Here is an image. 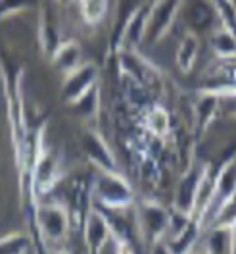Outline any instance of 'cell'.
I'll return each instance as SVG.
<instances>
[{"label": "cell", "mask_w": 236, "mask_h": 254, "mask_svg": "<svg viewBox=\"0 0 236 254\" xmlns=\"http://www.w3.org/2000/svg\"><path fill=\"white\" fill-rule=\"evenodd\" d=\"M33 222L43 245L52 251L62 249L73 227L67 206L54 200H37L33 208Z\"/></svg>", "instance_id": "6da1fadb"}, {"label": "cell", "mask_w": 236, "mask_h": 254, "mask_svg": "<svg viewBox=\"0 0 236 254\" xmlns=\"http://www.w3.org/2000/svg\"><path fill=\"white\" fill-rule=\"evenodd\" d=\"M93 196L102 210L117 212L137 204V192L121 172H98L93 177Z\"/></svg>", "instance_id": "7a4b0ae2"}, {"label": "cell", "mask_w": 236, "mask_h": 254, "mask_svg": "<svg viewBox=\"0 0 236 254\" xmlns=\"http://www.w3.org/2000/svg\"><path fill=\"white\" fill-rule=\"evenodd\" d=\"M135 216H137V227L139 237L150 247L152 243L167 237L169 225H171V208L159 204L157 200H142L135 204Z\"/></svg>", "instance_id": "3957f363"}, {"label": "cell", "mask_w": 236, "mask_h": 254, "mask_svg": "<svg viewBox=\"0 0 236 254\" xmlns=\"http://www.w3.org/2000/svg\"><path fill=\"white\" fill-rule=\"evenodd\" d=\"M81 235L87 247V253L102 254L106 251V247L113 241V225H111L110 216L104 210L93 206V210L87 214L83 222Z\"/></svg>", "instance_id": "277c9868"}, {"label": "cell", "mask_w": 236, "mask_h": 254, "mask_svg": "<svg viewBox=\"0 0 236 254\" xmlns=\"http://www.w3.org/2000/svg\"><path fill=\"white\" fill-rule=\"evenodd\" d=\"M183 8V0H154L148 12V25H146V39L148 43H159L171 31L175 19Z\"/></svg>", "instance_id": "5b68a950"}, {"label": "cell", "mask_w": 236, "mask_h": 254, "mask_svg": "<svg viewBox=\"0 0 236 254\" xmlns=\"http://www.w3.org/2000/svg\"><path fill=\"white\" fill-rule=\"evenodd\" d=\"M204 172H205V164H196L194 162L187 172L181 174L179 183L175 187L171 208H175L177 212H183V214L194 218V210H196V202H198V192H200Z\"/></svg>", "instance_id": "8992f818"}, {"label": "cell", "mask_w": 236, "mask_h": 254, "mask_svg": "<svg viewBox=\"0 0 236 254\" xmlns=\"http://www.w3.org/2000/svg\"><path fill=\"white\" fill-rule=\"evenodd\" d=\"M81 148L96 172H119V162L113 150L98 131H85L81 137Z\"/></svg>", "instance_id": "52a82bcc"}, {"label": "cell", "mask_w": 236, "mask_h": 254, "mask_svg": "<svg viewBox=\"0 0 236 254\" xmlns=\"http://www.w3.org/2000/svg\"><path fill=\"white\" fill-rule=\"evenodd\" d=\"M62 98L67 104H75L79 98L91 93L98 83V67L93 62H83L73 71L63 75Z\"/></svg>", "instance_id": "ba28073f"}, {"label": "cell", "mask_w": 236, "mask_h": 254, "mask_svg": "<svg viewBox=\"0 0 236 254\" xmlns=\"http://www.w3.org/2000/svg\"><path fill=\"white\" fill-rule=\"evenodd\" d=\"M142 129L152 135L154 139L159 141H167L169 135L173 133V127H171V116L169 110L163 108L161 104H152L148 110L142 112Z\"/></svg>", "instance_id": "9c48e42d"}, {"label": "cell", "mask_w": 236, "mask_h": 254, "mask_svg": "<svg viewBox=\"0 0 236 254\" xmlns=\"http://www.w3.org/2000/svg\"><path fill=\"white\" fill-rule=\"evenodd\" d=\"M200 251L204 254H233V235L229 223H215L202 235Z\"/></svg>", "instance_id": "30bf717a"}, {"label": "cell", "mask_w": 236, "mask_h": 254, "mask_svg": "<svg viewBox=\"0 0 236 254\" xmlns=\"http://www.w3.org/2000/svg\"><path fill=\"white\" fill-rule=\"evenodd\" d=\"M198 54H200V37L196 35V31H187L175 50V64L179 67L181 73H190L196 65L198 60Z\"/></svg>", "instance_id": "8fae6325"}, {"label": "cell", "mask_w": 236, "mask_h": 254, "mask_svg": "<svg viewBox=\"0 0 236 254\" xmlns=\"http://www.w3.org/2000/svg\"><path fill=\"white\" fill-rule=\"evenodd\" d=\"M50 56H52L54 67L60 69L63 75H67L69 71H73L75 67H79L83 64V52H81L77 43H73V41L60 43Z\"/></svg>", "instance_id": "7c38bea8"}, {"label": "cell", "mask_w": 236, "mask_h": 254, "mask_svg": "<svg viewBox=\"0 0 236 254\" xmlns=\"http://www.w3.org/2000/svg\"><path fill=\"white\" fill-rule=\"evenodd\" d=\"M209 45L215 54V58H236V31L219 23V27H213Z\"/></svg>", "instance_id": "4fadbf2b"}, {"label": "cell", "mask_w": 236, "mask_h": 254, "mask_svg": "<svg viewBox=\"0 0 236 254\" xmlns=\"http://www.w3.org/2000/svg\"><path fill=\"white\" fill-rule=\"evenodd\" d=\"M33 249V241L25 233H6L0 237V254H29Z\"/></svg>", "instance_id": "5bb4252c"}, {"label": "cell", "mask_w": 236, "mask_h": 254, "mask_svg": "<svg viewBox=\"0 0 236 254\" xmlns=\"http://www.w3.org/2000/svg\"><path fill=\"white\" fill-rule=\"evenodd\" d=\"M79 8L83 19L91 25H96L106 17L108 0H79Z\"/></svg>", "instance_id": "9a60e30c"}, {"label": "cell", "mask_w": 236, "mask_h": 254, "mask_svg": "<svg viewBox=\"0 0 236 254\" xmlns=\"http://www.w3.org/2000/svg\"><path fill=\"white\" fill-rule=\"evenodd\" d=\"M71 106H75V110H77L79 116H85V118H93V116H96V112H98V108H100L98 87H94L91 93H87L83 98H79L77 102L71 104Z\"/></svg>", "instance_id": "2e32d148"}, {"label": "cell", "mask_w": 236, "mask_h": 254, "mask_svg": "<svg viewBox=\"0 0 236 254\" xmlns=\"http://www.w3.org/2000/svg\"><path fill=\"white\" fill-rule=\"evenodd\" d=\"M150 254H173V253H171L167 241L161 239V241H156V243L150 245Z\"/></svg>", "instance_id": "e0dca14e"}, {"label": "cell", "mask_w": 236, "mask_h": 254, "mask_svg": "<svg viewBox=\"0 0 236 254\" xmlns=\"http://www.w3.org/2000/svg\"><path fill=\"white\" fill-rule=\"evenodd\" d=\"M52 254H71L69 253V251H67V249H56V251H52Z\"/></svg>", "instance_id": "ac0fdd59"}, {"label": "cell", "mask_w": 236, "mask_h": 254, "mask_svg": "<svg viewBox=\"0 0 236 254\" xmlns=\"http://www.w3.org/2000/svg\"><path fill=\"white\" fill-rule=\"evenodd\" d=\"M29 254H39V253H37V249H31V251H29Z\"/></svg>", "instance_id": "d6986e66"}, {"label": "cell", "mask_w": 236, "mask_h": 254, "mask_svg": "<svg viewBox=\"0 0 236 254\" xmlns=\"http://www.w3.org/2000/svg\"><path fill=\"white\" fill-rule=\"evenodd\" d=\"M194 254H204V253H202V251H196V253H194Z\"/></svg>", "instance_id": "ffe728a7"}, {"label": "cell", "mask_w": 236, "mask_h": 254, "mask_svg": "<svg viewBox=\"0 0 236 254\" xmlns=\"http://www.w3.org/2000/svg\"><path fill=\"white\" fill-rule=\"evenodd\" d=\"M58 2H62V0H58Z\"/></svg>", "instance_id": "44dd1931"}]
</instances>
